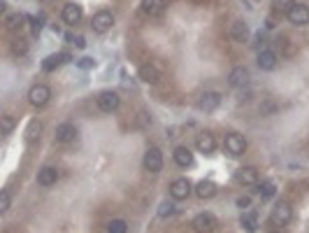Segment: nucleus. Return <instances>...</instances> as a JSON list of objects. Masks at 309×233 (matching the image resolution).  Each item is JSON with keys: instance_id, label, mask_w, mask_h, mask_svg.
Returning a JSON list of instances; mask_svg holds the SVG:
<instances>
[{"instance_id": "nucleus-1", "label": "nucleus", "mask_w": 309, "mask_h": 233, "mask_svg": "<svg viewBox=\"0 0 309 233\" xmlns=\"http://www.w3.org/2000/svg\"><path fill=\"white\" fill-rule=\"evenodd\" d=\"M270 219H272V224L274 226H286L288 222L293 219V208H291V203L279 201L274 208H272Z\"/></svg>"}, {"instance_id": "nucleus-2", "label": "nucleus", "mask_w": 309, "mask_h": 233, "mask_svg": "<svg viewBox=\"0 0 309 233\" xmlns=\"http://www.w3.org/2000/svg\"><path fill=\"white\" fill-rule=\"evenodd\" d=\"M193 229L198 233H214L219 229V219L214 217L211 212H200L196 219H193Z\"/></svg>"}, {"instance_id": "nucleus-3", "label": "nucleus", "mask_w": 309, "mask_h": 233, "mask_svg": "<svg viewBox=\"0 0 309 233\" xmlns=\"http://www.w3.org/2000/svg\"><path fill=\"white\" fill-rule=\"evenodd\" d=\"M91 26H93V31L100 33V35H105L107 31H112V26H114L112 12H107V9H100V12H96V14H93V21H91Z\"/></svg>"}, {"instance_id": "nucleus-4", "label": "nucleus", "mask_w": 309, "mask_h": 233, "mask_svg": "<svg viewBox=\"0 0 309 233\" xmlns=\"http://www.w3.org/2000/svg\"><path fill=\"white\" fill-rule=\"evenodd\" d=\"M49 98H52V91H49V86H45V84H35L28 91V101H30V105H35V108H45L47 103H49Z\"/></svg>"}, {"instance_id": "nucleus-5", "label": "nucleus", "mask_w": 309, "mask_h": 233, "mask_svg": "<svg viewBox=\"0 0 309 233\" xmlns=\"http://www.w3.org/2000/svg\"><path fill=\"white\" fill-rule=\"evenodd\" d=\"M223 147L230 156H242L244 154V149H247V140L242 138L240 133H230L226 140H223Z\"/></svg>"}, {"instance_id": "nucleus-6", "label": "nucleus", "mask_w": 309, "mask_h": 233, "mask_svg": "<svg viewBox=\"0 0 309 233\" xmlns=\"http://www.w3.org/2000/svg\"><path fill=\"white\" fill-rule=\"evenodd\" d=\"M288 21L293 23V26H307L309 23V7L307 5H300V2H295L293 7L286 12Z\"/></svg>"}, {"instance_id": "nucleus-7", "label": "nucleus", "mask_w": 309, "mask_h": 233, "mask_svg": "<svg viewBox=\"0 0 309 233\" xmlns=\"http://www.w3.org/2000/svg\"><path fill=\"white\" fill-rule=\"evenodd\" d=\"M191 182L186 177H179V179H174L172 186H170V196H172V201H186L191 196Z\"/></svg>"}, {"instance_id": "nucleus-8", "label": "nucleus", "mask_w": 309, "mask_h": 233, "mask_svg": "<svg viewBox=\"0 0 309 233\" xmlns=\"http://www.w3.org/2000/svg\"><path fill=\"white\" fill-rule=\"evenodd\" d=\"M144 168L149 173H158L163 168V154L158 147H149L144 152Z\"/></svg>"}, {"instance_id": "nucleus-9", "label": "nucleus", "mask_w": 309, "mask_h": 233, "mask_svg": "<svg viewBox=\"0 0 309 233\" xmlns=\"http://www.w3.org/2000/svg\"><path fill=\"white\" fill-rule=\"evenodd\" d=\"M121 105V98L116 91H103L98 96V108L103 112H114V110H119Z\"/></svg>"}, {"instance_id": "nucleus-10", "label": "nucleus", "mask_w": 309, "mask_h": 233, "mask_svg": "<svg viewBox=\"0 0 309 233\" xmlns=\"http://www.w3.org/2000/svg\"><path fill=\"white\" fill-rule=\"evenodd\" d=\"M219 105H221V93L216 91H205L200 96V101H198V110H203V112H214Z\"/></svg>"}, {"instance_id": "nucleus-11", "label": "nucleus", "mask_w": 309, "mask_h": 233, "mask_svg": "<svg viewBox=\"0 0 309 233\" xmlns=\"http://www.w3.org/2000/svg\"><path fill=\"white\" fill-rule=\"evenodd\" d=\"M137 75H140V79L147 82V84H156L160 79V70L156 68V65H151V63H144V65H140Z\"/></svg>"}, {"instance_id": "nucleus-12", "label": "nucleus", "mask_w": 309, "mask_h": 233, "mask_svg": "<svg viewBox=\"0 0 309 233\" xmlns=\"http://www.w3.org/2000/svg\"><path fill=\"white\" fill-rule=\"evenodd\" d=\"M82 7L79 5H75V2H68L65 7H63V21L68 23V26H75V23H79V19H82Z\"/></svg>"}, {"instance_id": "nucleus-13", "label": "nucleus", "mask_w": 309, "mask_h": 233, "mask_svg": "<svg viewBox=\"0 0 309 233\" xmlns=\"http://www.w3.org/2000/svg\"><path fill=\"white\" fill-rule=\"evenodd\" d=\"M196 147H198V152H203V154H211L214 149H216V140H214V135L211 133H200L198 135V140H196Z\"/></svg>"}, {"instance_id": "nucleus-14", "label": "nucleus", "mask_w": 309, "mask_h": 233, "mask_svg": "<svg viewBox=\"0 0 309 233\" xmlns=\"http://www.w3.org/2000/svg\"><path fill=\"white\" fill-rule=\"evenodd\" d=\"M249 79H251V75H249V70L247 68H242V65H237V68L230 72V77H228V82H230V86H247L249 84Z\"/></svg>"}, {"instance_id": "nucleus-15", "label": "nucleus", "mask_w": 309, "mask_h": 233, "mask_svg": "<svg viewBox=\"0 0 309 233\" xmlns=\"http://www.w3.org/2000/svg\"><path fill=\"white\" fill-rule=\"evenodd\" d=\"M237 182H240V184H247V186L258 184V171L254 166H244V168L237 171Z\"/></svg>"}, {"instance_id": "nucleus-16", "label": "nucleus", "mask_w": 309, "mask_h": 233, "mask_svg": "<svg viewBox=\"0 0 309 233\" xmlns=\"http://www.w3.org/2000/svg\"><path fill=\"white\" fill-rule=\"evenodd\" d=\"M56 179H58V171L52 168V166H45V168L38 173V184L40 186H52V184H56Z\"/></svg>"}, {"instance_id": "nucleus-17", "label": "nucleus", "mask_w": 309, "mask_h": 233, "mask_svg": "<svg viewBox=\"0 0 309 233\" xmlns=\"http://www.w3.org/2000/svg\"><path fill=\"white\" fill-rule=\"evenodd\" d=\"M142 12L149 16H160L165 12V0H142Z\"/></svg>"}, {"instance_id": "nucleus-18", "label": "nucleus", "mask_w": 309, "mask_h": 233, "mask_svg": "<svg viewBox=\"0 0 309 233\" xmlns=\"http://www.w3.org/2000/svg\"><path fill=\"white\" fill-rule=\"evenodd\" d=\"M77 138V128H75V124H60L58 128H56V140L58 142H72V140Z\"/></svg>"}, {"instance_id": "nucleus-19", "label": "nucleus", "mask_w": 309, "mask_h": 233, "mask_svg": "<svg viewBox=\"0 0 309 233\" xmlns=\"http://www.w3.org/2000/svg\"><path fill=\"white\" fill-rule=\"evenodd\" d=\"M216 191H219V186L214 184L211 179H203V182H198L196 184V194L200 196V198H214Z\"/></svg>"}, {"instance_id": "nucleus-20", "label": "nucleus", "mask_w": 309, "mask_h": 233, "mask_svg": "<svg viewBox=\"0 0 309 233\" xmlns=\"http://www.w3.org/2000/svg\"><path fill=\"white\" fill-rule=\"evenodd\" d=\"M277 65V54L272 52V49H263V52H258V68L260 70H272Z\"/></svg>"}, {"instance_id": "nucleus-21", "label": "nucleus", "mask_w": 309, "mask_h": 233, "mask_svg": "<svg viewBox=\"0 0 309 233\" xmlns=\"http://www.w3.org/2000/svg\"><path fill=\"white\" fill-rule=\"evenodd\" d=\"M65 61H70V54H65V52H63V54H52L42 61V70H45V72H52V70H56L60 63H65Z\"/></svg>"}, {"instance_id": "nucleus-22", "label": "nucleus", "mask_w": 309, "mask_h": 233, "mask_svg": "<svg viewBox=\"0 0 309 233\" xmlns=\"http://www.w3.org/2000/svg\"><path fill=\"white\" fill-rule=\"evenodd\" d=\"M242 229L247 233H256L258 231V212L256 210H249L242 215Z\"/></svg>"}, {"instance_id": "nucleus-23", "label": "nucleus", "mask_w": 309, "mask_h": 233, "mask_svg": "<svg viewBox=\"0 0 309 233\" xmlns=\"http://www.w3.org/2000/svg\"><path fill=\"white\" fill-rule=\"evenodd\" d=\"M230 38H233L235 42H247V40H249V28H247V23L235 21L233 28H230Z\"/></svg>"}, {"instance_id": "nucleus-24", "label": "nucleus", "mask_w": 309, "mask_h": 233, "mask_svg": "<svg viewBox=\"0 0 309 233\" xmlns=\"http://www.w3.org/2000/svg\"><path fill=\"white\" fill-rule=\"evenodd\" d=\"M174 163L181 166V168H189L191 163H193V154H191L189 147H177L174 149Z\"/></svg>"}, {"instance_id": "nucleus-25", "label": "nucleus", "mask_w": 309, "mask_h": 233, "mask_svg": "<svg viewBox=\"0 0 309 233\" xmlns=\"http://www.w3.org/2000/svg\"><path fill=\"white\" fill-rule=\"evenodd\" d=\"M40 133H42V121L33 119V121H28V126H26L23 138H26V142H35V140L40 138Z\"/></svg>"}, {"instance_id": "nucleus-26", "label": "nucleus", "mask_w": 309, "mask_h": 233, "mask_svg": "<svg viewBox=\"0 0 309 233\" xmlns=\"http://www.w3.org/2000/svg\"><path fill=\"white\" fill-rule=\"evenodd\" d=\"M23 21H26V16L19 14V12H14V14H7L5 16V26H7V31L16 33L23 28Z\"/></svg>"}, {"instance_id": "nucleus-27", "label": "nucleus", "mask_w": 309, "mask_h": 233, "mask_svg": "<svg viewBox=\"0 0 309 233\" xmlns=\"http://www.w3.org/2000/svg\"><path fill=\"white\" fill-rule=\"evenodd\" d=\"M26 52H28V45H26V40H21V38L12 40V54H14V56H23Z\"/></svg>"}, {"instance_id": "nucleus-28", "label": "nucleus", "mask_w": 309, "mask_h": 233, "mask_svg": "<svg viewBox=\"0 0 309 233\" xmlns=\"http://www.w3.org/2000/svg\"><path fill=\"white\" fill-rule=\"evenodd\" d=\"M274 191H277V189H274V182H263V184H260V198H263V201L272 198Z\"/></svg>"}, {"instance_id": "nucleus-29", "label": "nucleus", "mask_w": 309, "mask_h": 233, "mask_svg": "<svg viewBox=\"0 0 309 233\" xmlns=\"http://www.w3.org/2000/svg\"><path fill=\"white\" fill-rule=\"evenodd\" d=\"M0 124H2V133H12V131H14V116H12V115H2V116H0Z\"/></svg>"}, {"instance_id": "nucleus-30", "label": "nucleus", "mask_w": 309, "mask_h": 233, "mask_svg": "<svg viewBox=\"0 0 309 233\" xmlns=\"http://www.w3.org/2000/svg\"><path fill=\"white\" fill-rule=\"evenodd\" d=\"M170 215H174V203L172 201H163L158 208V217H170Z\"/></svg>"}, {"instance_id": "nucleus-31", "label": "nucleus", "mask_w": 309, "mask_h": 233, "mask_svg": "<svg viewBox=\"0 0 309 233\" xmlns=\"http://www.w3.org/2000/svg\"><path fill=\"white\" fill-rule=\"evenodd\" d=\"M274 2V9L277 12H288V9L295 5V0H272Z\"/></svg>"}, {"instance_id": "nucleus-32", "label": "nucleus", "mask_w": 309, "mask_h": 233, "mask_svg": "<svg viewBox=\"0 0 309 233\" xmlns=\"http://www.w3.org/2000/svg\"><path fill=\"white\" fill-rule=\"evenodd\" d=\"M126 231H128V226H126L123 219H114L109 224V233H126Z\"/></svg>"}, {"instance_id": "nucleus-33", "label": "nucleus", "mask_w": 309, "mask_h": 233, "mask_svg": "<svg viewBox=\"0 0 309 233\" xmlns=\"http://www.w3.org/2000/svg\"><path fill=\"white\" fill-rule=\"evenodd\" d=\"M9 191H0V212H7L9 210Z\"/></svg>"}, {"instance_id": "nucleus-34", "label": "nucleus", "mask_w": 309, "mask_h": 233, "mask_svg": "<svg viewBox=\"0 0 309 233\" xmlns=\"http://www.w3.org/2000/svg\"><path fill=\"white\" fill-rule=\"evenodd\" d=\"M42 23H45V19H42V16L33 19V26H30V28H33V33H35V35H38V33L42 31Z\"/></svg>"}, {"instance_id": "nucleus-35", "label": "nucleus", "mask_w": 309, "mask_h": 233, "mask_svg": "<svg viewBox=\"0 0 309 233\" xmlns=\"http://www.w3.org/2000/svg\"><path fill=\"white\" fill-rule=\"evenodd\" d=\"M93 65H96V61H93V58H89V56H86V58H79V68L89 70V68H93Z\"/></svg>"}, {"instance_id": "nucleus-36", "label": "nucleus", "mask_w": 309, "mask_h": 233, "mask_svg": "<svg viewBox=\"0 0 309 233\" xmlns=\"http://www.w3.org/2000/svg\"><path fill=\"white\" fill-rule=\"evenodd\" d=\"M249 205H251L249 196H240V198H237V208H249Z\"/></svg>"}, {"instance_id": "nucleus-37", "label": "nucleus", "mask_w": 309, "mask_h": 233, "mask_svg": "<svg viewBox=\"0 0 309 233\" xmlns=\"http://www.w3.org/2000/svg\"><path fill=\"white\" fill-rule=\"evenodd\" d=\"M72 45H77L79 49H84V47H86V40H84V38H75V42H72Z\"/></svg>"}, {"instance_id": "nucleus-38", "label": "nucleus", "mask_w": 309, "mask_h": 233, "mask_svg": "<svg viewBox=\"0 0 309 233\" xmlns=\"http://www.w3.org/2000/svg\"><path fill=\"white\" fill-rule=\"evenodd\" d=\"M40 2H42V5H49V2H53V0H40Z\"/></svg>"}, {"instance_id": "nucleus-39", "label": "nucleus", "mask_w": 309, "mask_h": 233, "mask_svg": "<svg viewBox=\"0 0 309 233\" xmlns=\"http://www.w3.org/2000/svg\"><path fill=\"white\" fill-rule=\"evenodd\" d=\"M272 233H279V231H272Z\"/></svg>"}]
</instances>
